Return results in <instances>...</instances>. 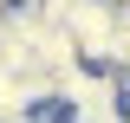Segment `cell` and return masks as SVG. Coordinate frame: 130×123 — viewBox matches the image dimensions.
<instances>
[]
</instances>
